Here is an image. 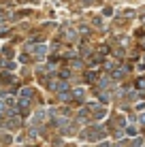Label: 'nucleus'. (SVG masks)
Segmentation results:
<instances>
[{"mask_svg":"<svg viewBox=\"0 0 145 147\" xmlns=\"http://www.w3.org/2000/svg\"><path fill=\"white\" fill-rule=\"evenodd\" d=\"M81 136L86 141H100V139H105V128H100V126H92V128L83 130Z\"/></svg>","mask_w":145,"mask_h":147,"instance_id":"nucleus-1","label":"nucleus"},{"mask_svg":"<svg viewBox=\"0 0 145 147\" xmlns=\"http://www.w3.org/2000/svg\"><path fill=\"white\" fill-rule=\"evenodd\" d=\"M126 132H128V134H137V128H134V126H128Z\"/></svg>","mask_w":145,"mask_h":147,"instance_id":"nucleus-2","label":"nucleus"},{"mask_svg":"<svg viewBox=\"0 0 145 147\" xmlns=\"http://www.w3.org/2000/svg\"><path fill=\"white\" fill-rule=\"evenodd\" d=\"M137 85H139V88H145V79H139V83H137Z\"/></svg>","mask_w":145,"mask_h":147,"instance_id":"nucleus-3","label":"nucleus"},{"mask_svg":"<svg viewBox=\"0 0 145 147\" xmlns=\"http://www.w3.org/2000/svg\"><path fill=\"white\" fill-rule=\"evenodd\" d=\"M141 119H143V124H145V113H143V115H141Z\"/></svg>","mask_w":145,"mask_h":147,"instance_id":"nucleus-4","label":"nucleus"}]
</instances>
